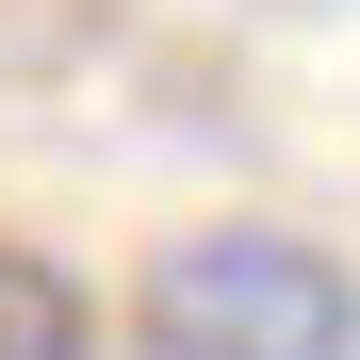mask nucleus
<instances>
[{
  "label": "nucleus",
  "mask_w": 360,
  "mask_h": 360,
  "mask_svg": "<svg viewBox=\"0 0 360 360\" xmlns=\"http://www.w3.org/2000/svg\"><path fill=\"white\" fill-rule=\"evenodd\" d=\"M131 344L148 360H360V295L295 229H180L131 278Z\"/></svg>",
  "instance_id": "nucleus-1"
},
{
  "label": "nucleus",
  "mask_w": 360,
  "mask_h": 360,
  "mask_svg": "<svg viewBox=\"0 0 360 360\" xmlns=\"http://www.w3.org/2000/svg\"><path fill=\"white\" fill-rule=\"evenodd\" d=\"M0 360H98V295L33 246H0Z\"/></svg>",
  "instance_id": "nucleus-2"
}]
</instances>
